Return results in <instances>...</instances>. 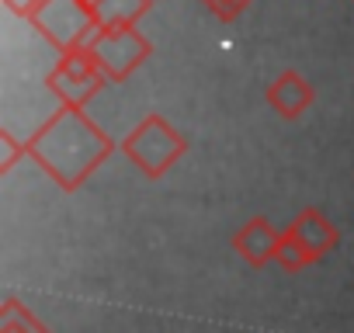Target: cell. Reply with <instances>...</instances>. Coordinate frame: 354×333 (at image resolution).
<instances>
[{
  "mask_svg": "<svg viewBox=\"0 0 354 333\" xmlns=\"http://www.w3.org/2000/svg\"><path fill=\"white\" fill-rule=\"evenodd\" d=\"M111 149H115L111 135L84 108H63V104L25 142V153L63 191H77L111 156Z\"/></svg>",
  "mask_w": 354,
  "mask_h": 333,
  "instance_id": "6da1fadb",
  "label": "cell"
},
{
  "mask_svg": "<svg viewBox=\"0 0 354 333\" xmlns=\"http://www.w3.org/2000/svg\"><path fill=\"white\" fill-rule=\"evenodd\" d=\"M188 139L177 132L163 115L149 111L125 139H122V153L139 166L146 178H163L170 166L185 156Z\"/></svg>",
  "mask_w": 354,
  "mask_h": 333,
  "instance_id": "7a4b0ae2",
  "label": "cell"
},
{
  "mask_svg": "<svg viewBox=\"0 0 354 333\" xmlns=\"http://www.w3.org/2000/svg\"><path fill=\"white\" fill-rule=\"evenodd\" d=\"M32 25L59 53L87 46L97 35V28H101L94 11L87 8V0H42V8L32 18Z\"/></svg>",
  "mask_w": 354,
  "mask_h": 333,
  "instance_id": "3957f363",
  "label": "cell"
},
{
  "mask_svg": "<svg viewBox=\"0 0 354 333\" xmlns=\"http://www.w3.org/2000/svg\"><path fill=\"white\" fill-rule=\"evenodd\" d=\"M91 56L97 59L101 73L108 77V84H122L129 80L153 53L149 39L136 28V25H122V28H97V35L87 42Z\"/></svg>",
  "mask_w": 354,
  "mask_h": 333,
  "instance_id": "277c9868",
  "label": "cell"
},
{
  "mask_svg": "<svg viewBox=\"0 0 354 333\" xmlns=\"http://www.w3.org/2000/svg\"><path fill=\"white\" fill-rule=\"evenodd\" d=\"M104 84H108V77L101 73V66L87 46L59 53L56 70H49V77H46V87L59 97L63 108H84Z\"/></svg>",
  "mask_w": 354,
  "mask_h": 333,
  "instance_id": "5b68a950",
  "label": "cell"
},
{
  "mask_svg": "<svg viewBox=\"0 0 354 333\" xmlns=\"http://www.w3.org/2000/svg\"><path fill=\"white\" fill-rule=\"evenodd\" d=\"M278 247H281V233H278L264 216H254L250 222H243V226L233 233V250H236L250 267H264V264L278 260Z\"/></svg>",
  "mask_w": 354,
  "mask_h": 333,
  "instance_id": "8992f818",
  "label": "cell"
},
{
  "mask_svg": "<svg viewBox=\"0 0 354 333\" xmlns=\"http://www.w3.org/2000/svg\"><path fill=\"white\" fill-rule=\"evenodd\" d=\"M264 97H268L271 111H278L281 118H299V115L313 104L316 91H313V84H309L299 70H285V73H278V77L268 84Z\"/></svg>",
  "mask_w": 354,
  "mask_h": 333,
  "instance_id": "52a82bcc",
  "label": "cell"
},
{
  "mask_svg": "<svg viewBox=\"0 0 354 333\" xmlns=\"http://www.w3.org/2000/svg\"><path fill=\"white\" fill-rule=\"evenodd\" d=\"M285 233H292L316 260L319 257H326L330 250H337V243H340V233H337V226L319 212V209H302L292 222H288V229Z\"/></svg>",
  "mask_w": 354,
  "mask_h": 333,
  "instance_id": "ba28073f",
  "label": "cell"
},
{
  "mask_svg": "<svg viewBox=\"0 0 354 333\" xmlns=\"http://www.w3.org/2000/svg\"><path fill=\"white\" fill-rule=\"evenodd\" d=\"M87 8L94 11L101 28H122V25H136L153 0H87Z\"/></svg>",
  "mask_w": 354,
  "mask_h": 333,
  "instance_id": "9c48e42d",
  "label": "cell"
},
{
  "mask_svg": "<svg viewBox=\"0 0 354 333\" xmlns=\"http://www.w3.org/2000/svg\"><path fill=\"white\" fill-rule=\"evenodd\" d=\"M0 333H49L21 302L8 298L4 302V312H0Z\"/></svg>",
  "mask_w": 354,
  "mask_h": 333,
  "instance_id": "30bf717a",
  "label": "cell"
},
{
  "mask_svg": "<svg viewBox=\"0 0 354 333\" xmlns=\"http://www.w3.org/2000/svg\"><path fill=\"white\" fill-rule=\"evenodd\" d=\"M278 264L285 267V271H302V267H309V264H316V257L292 236V233H281V247H278Z\"/></svg>",
  "mask_w": 354,
  "mask_h": 333,
  "instance_id": "8fae6325",
  "label": "cell"
},
{
  "mask_svg": "<svg viewBox=\"0 0 354 333\" xmlns=\"http://www.w3.org/2000/svg\"><path fill=\"white\" fill-rule=\"evenodd\" d=\"M202 4H205L219 21H233V18H240V15L254 4V0H202Z\"/></svg>",
  "mask_w": 354,
  "mask_h": 333,
  "instance_id": "7c38bea8",
  "label": "cell"
},
{
  "mask_svg": "<svg viewBox=\"0 0 354 333\" xmlns=\"http://www.w3.org/2000/svg\"><path fill=\"white\" fill-rule=\"evenodd\" d=\"M18 156H28V153H25V146H21L11 132H0V171L8 174L11 166H15V160H18Z\"/></svg>",
  "mask_w": 354,
  "mask_h": 333,
  "instance_id": "4fadbf2b",
  "label": "cell"
},
{
  "mask_svg": "<svg viewBox=\"0 0 354 333\" xmlns=\"http://www.w3.org/2000/svg\"><path fill=\"white\" fill-rule=\"evenodd\" d=\"M4 4H8L18 18H28V21H32V18L39 15V8H42V0H4Z\"/></svg>",
  "mask_w": 354,
  "mask_h": 333,
  "instance_id": "5bb4252c",
  "label": "cell"
}]
</instances>
